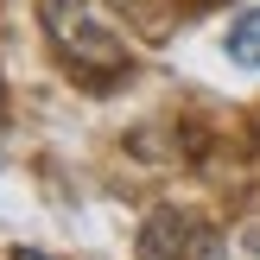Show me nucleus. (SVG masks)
<instances>
[{
  "label": "nucleus",
  "mask_w": 260,
  "mask_h": 260,
  "mask_svg": "<svg viewBox=\"0 0 260 260\" xmlns=\"http://www.w3.org/2000/svg\"><path fill=\"white\" fill-rule=\"evenodd\" d=\"M38 25L76 83L114 89L127 76V38L95 13V0H38Z\"/></svg>",
  "instance_id": "obj_1"
},
{
  "label": "nucleus",
  "mask_w": 260,
  "mask_h": 260,
  "mask_svg": "<svg viewBox=\"0 0 260 260\" xmlns=\"http://www.w3.org/2000/svg\"><path fill=\"white\" fill-rule=\"evenodd\" d=\"M134 254H140V260H229V241L216 235V222H203L197 210L159 203V210L140 222Z\"/></svg>",
  "instance_id": "obj_2"
},
{
  "label": "nucleus",
  "mask_w": 260,
  "mask_h": 260,
  "mask_svg": "<svg viewBox=\"0 0 260 260\" xmlns=\"http://www.w3.org/2000/svg\"><path fill=\"white\" fill-rule=\"evenodd\" d=\"M229 57H235L241 70H260V7L229 25Z\"/></svg>",
  "instance_id": "obj_3"
},
{
  "label": "nucleus",
  "mask_w": 260,
  "mask_h": 260,
  "mask_svg": "<svg viewBox=\"0 0 260 260\" xmlns=\"http://www.w3.org/2000/svg\"><path fill=\"white\" fill-rule=\"evenodd\" d=\"M13 260H51V254H38V248H13Z\"/></svg>",
  "instance_id": "obj_4"
}]
</instances>
